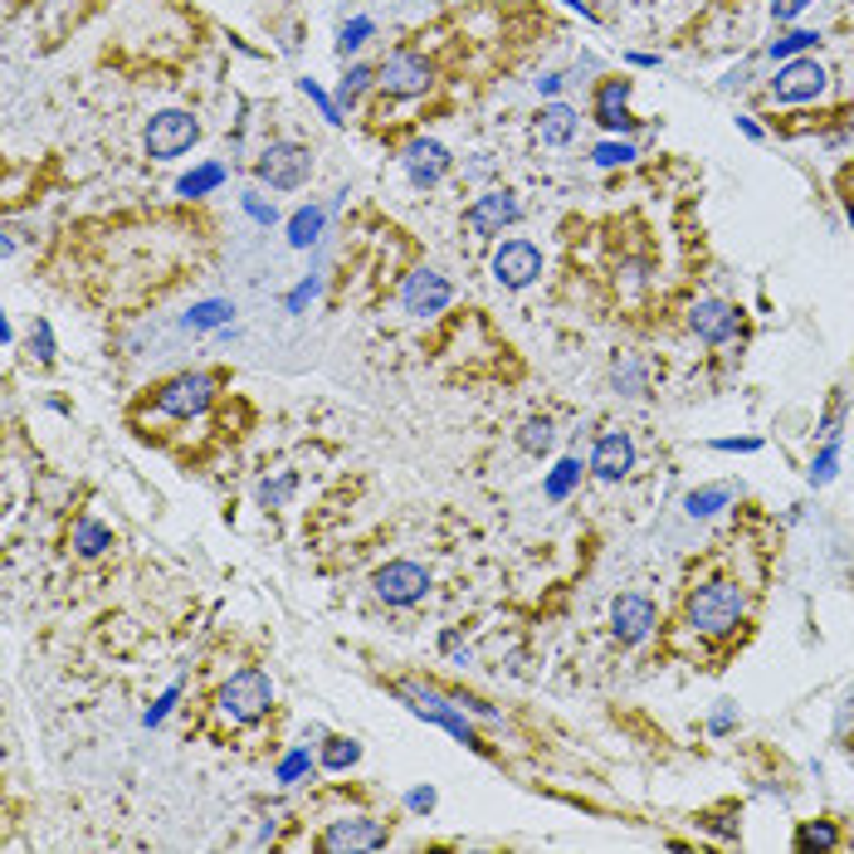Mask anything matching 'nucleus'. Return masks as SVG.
Listing matches in <instances>:
<instances>
[{"label": "nucleus", "instance_id": "20", "mask_svg": "<svg viewBox=\"0 0 854 854\" xmlns=\"http://www.w3.org/2000/svg\"><path fill=\"white\" fill-rule=\"evenodd\" d=\"M289 245L293 249H313L317 239H323V230H327V205H317V201H307V205H299V210L289 215Z\"/></svg>", "mask_w": 854, "mask_h": 854}, {"label": "nucleus", "instance_id": "33", "mask_svg": "<svg viewBox=\"0 0 854 854\" xmlns=\"http://www.w3.org/2000/svg\"><path fill=\"white\" fill-rule=\"evenodd\" d=\"M635 156H640V147H635L630 137H606V142H596V147H591V166H596V171L630 166Z\"/></svg>", "mask_w": 854, "mask_h": 854}, {"label": "nucleus", "instance_id": "15", "mask_svg": "<svg viewBox=\"0 0 854 854\" xmlns=\"http://www.w3.org/2000/svg\"><path fill=\"white\" fill-rule=\"evenodd\" d=\"M655 625H659V606L645 596V591H625V596H615V606H610V630H615V640L620 645H645L649 635H655Z\"/></svg>", "mask_w": 854, "mask_h": 854}, {"label": "nucleus", "instance_id": "27", "mask_svg": "<svg viewBox=\"0 0 854 854\" xmlns=\"http://www.w3.org/2000/svg\"><path fill=\"white\" fill-rule=\"evenodd\" d=\"M820 40L825 34L820 30H806V25H786L777 40L767 44V60H777V64H786V60H801V54H811V50H820Z\"/></svg>", "mask_w": 854, "mask_h": 854}, {"label": "nucleus", "instance_id": "50", "mask_svg": "<svg viewBox=\"0 0 854 854\" xmlns=\"http://www.w3.org/2000/svg\"><path fill=\"white\" fill-rule=\"evenodd\" d=\"M625 64H630V68H659V54H645V50H630V54H625Z\"/></svg>", "mask_w": 854, "mask_h": 854}, {"label": "nucleus", "instance_id": "26", "mask_svg": "<svg viewBox=\"0 0 854 854\" xmlns=\"http://www.w3.org/2000/svg\"><path fill=\"white\" fill-rule=\"evenodd\" d=\"M581 474H586V469H581L576 454L556 460L552 469H547V478H542V498H547V504H566V498H572L576 488H581Z\"/></svg>", "mask_w": 854, "mask_h": 854}, {"label": "nucleus", "instance_id": "13", "mask_svg": "<svg viewBox=\"0 0 854 854\" xmlns=\"http://www.w3.org/2000/svg\"><path fill=\"white\" fill-rule=\"evenodd\" d=\"M401 166H406V176H410V186L415 191H435L440 181L450 176L454 156H450V147H444L440 137H410V142L401 147Z\"/></svg>", "mask_w": 854, "mask_h": 854}, {"label": "nucleus", "instance_id": "9", "mask_svg": "<svg viewBox=\"0 0 854 854\" xmlns=\"http://www.w3.org/2000/svg\"><path fill=\"white\" fill-rule=\"evenodd\" d=\"M371 591H376V601H386L391 610H406V606H415V601H425L430 572L420 562H410V556H396V562L376 566Z\"/></svg>", "mask_w": 854, "mask_h": 854}, {"label": "nucleus", "instance_id": "19", "mask_svg": "<svg viewBox=\"0 0 854 854\" xmlns=\"http://www.w3.org/2000/svg\"><path fill=\"white\" fill-rule=\"evenodd\" d=\"M581 128V118H576V108L572 102H562V98H547L542 102V112H538V137H542V147H566L576 137Z\"/></svg>", "mask_w": 854, "mask_h": 854}, {"label": "nucleus", "instance_id": "30", "mask_svg": "<svg viewBox=\"0 0 854 854\" xmlns=\"http://www.w3.org/2000/svg\"><path fill=\"white\" fill-rule=\"evenodd\" d=\"M845 840H840V825L835 820H806L801 830H796V850L801 854H825V850H840Z\"/></svg>", "mask_w": 854, "mask_h": 854}, {"label": "nucleus", "instance_id": "21", "mask_svg": "<svg viewBox=\"0 0 854 854\" xmlns=\"http://www.w3.org/2000/svg\"><path fill=\"white\" fill-rule=\"evenodd\" d=\"M733 498H737L733 484H699V488L683 494V512H689L693 522H709V518H717V512L733 504Z\"/></svg>", "mask_w": 854, "mask_h": 854}, {"label": "nucleus", "instance_id": "3", "mask_svg": "<svg viewBox=\"0 0 854 854\" xmlns=\"http://www.w3.org/2000/svg\"><path fill=\"white\" fill-rule=\"evenodd\" d=\"M215 703H220V717L230 727H255L259 717L273 709V679L264 674V669L245 664V669H235V674L220 683Z\"/></svg>", "mask_w": 854, "mask_h": 854}, {"label": "nucleus", "instance_id": "36", "mask_svg": "<svg viewBox=\"0 0 854 854\" xmlns=\"http://www.w3.org/2000/svg\"><path fill=\"white\" fill-rule=\"evenodd\" d=\"M299 94H303L307 102H313V108H317V118H323V122H333V128L342 122V102H337V94H327V88L317 84V78H299Z\"/></svg>", "mask_w": 854, "mask_h": 854}, {"label": "nucleus", "instance_id": "45", "mask_svg": "<svg viewBox=\"0 0 854 854\" xmlns=\"http://www.w3.org/2000/svg\"><path fill=\"white\" fill-rule=\"evenodd\" d=\"M811 6L815 0H771V20H777V25H796Z\"/></svg>", "mask_w": 854, "mask_h": 854}, {"label": "nucleus", "instance_id": "44", "mask_svg": "<svg viewBox=\"0 0 854 854\" xmlns=\"http://www.w3.org/2000/svg\"><path fill=\"white\" fill-rule=\"evenodd\" d=\"M709 733H713V737L737 733V703H733V699H723V703H717V709L709 713Z\"/></svg>", "mask_w": 854, "mask_h": 854}, {"label": "nucleus", "instance_id": "2", "mask_svg": "<svg viewBox=\"0 0 854 854\" xmlns=\"http://www.w3.org/2000/svg\"><path fill=\"white\" fill-rule=\"evenodd\" d=\"M391 693H396V699H401L415 717H425V723L444 727V733H450L454 743H464V747H474V752H488V743L474 733L469 713H464L460 703H454V693H440V689H430V683H415V679L391 683Z\"/></svg>", "mask_w": 854, "mask_h": 854}, {"label": "nucleus", "instance_id": "14", "mask_svg": "<svg viewBox=\"0 0 854 854\" xmlns=\"http://www.w3.org/2000/svg\"><path fill=\"white\" fill-rule=\"evenodd\" d=\"M522 220V201L512 196V191H484V196L469 201V210H464V225H469L474 239H494L512 230V225Z\"/></svg>", "mask_w": 854, "mask_h": 854}, {"label": "nucleus", "instance_id": "17", "mask_svg": "<svg viewBox=\"0 0 854 854\" xmlns=\"http://www.w3.org/2000/svg\"><path fill=\"white\" fill-rule=\"evenodd\" d=\"M386 825L381 820H371V815H342L333 820V825L317 835V850H327V854H342V850H386Z\"/></svg>", "mask_w": 854, "mask_h": 854}, {"label": "nucleus", "instance_id": "5", "mask_svg": "<svg viewBox=\"0 0 854 854\" xmlns=\"http://www.w3.org/2000/svg\"><path fill=\"white\" fill-rule=\"evenodd\" d=\"M196 142H201V122L191 118L186 108L152 112V122H147V137H142V147H147V156H152V162H176V156H186Z\"/></svg>", "mask_w": 854, "mask_h": 854}, {"label": "nucleus", "instance_id": "51", "mask_svg": "<svg viewBox=\"0 0 854 854\" xmlns=\"http://www.w3.org/2000/svg\"><path fill=\"white\" fill-rule=\"evenodd\" d=\"M562 6H566V10H576L581 20H596V10H591V0H562Z\"/></svg>", "mask_w": 854, "mask_h": 854}, {"label": "nucleus", "instance_id": "41", "mask_svg": "<svg viewBox=\"0 0 854 854\" xmlns=\"http://www.w3.org/2000/svg\"><path fill=\"white\" fill-rule=\"evenodd\" d=\"M181 693H186V683H181V679H176V683H171V689L162 693V699H156V703H152V709H147V713H142V727H162V723H166V717H171V709H176V703H181Z\"/></svg>", "mask_w": 854, "mask_h": 854}, {"label": "nucleus", "instance_id": "39", "mask_svg": "<svg viewBox=\"0 0 854 854\" xmlns=\"http://www.w3.org/2000/svg\"><path fill=\"white\" fill-rule=\"evenodd\" d=\"M835 474H840V435L820 444V454L811 460V484H815V488H825Z\"/></svg>", "mask_w": 854, "mask_h": 854}, {"label": "nucleus", "instance_id": "11", "mask_svg": "<svg viewBox=\"0 0 854 854\" xmlns=\"http://www.w3.org/2000/svg\"><path fill=\"white\" fill-rule=\"evenodd\" d=\"M454 303V283L444 279L440 269H415V273H406V283H401V313L406 317H440L444 307Z\"/></svg>", "mask_w": 854, "mask_h": 854}, {"label": "nucleus", "instance_id": "16", "mask_svg": "<svg viewBox=\"0 0 854 854\" xmlns=\"http://www.w3.org/2000/svg\"><path fill=\"white\" fill-rule=\"evenodd\" d=\"M689 333L699 342H709V347H723V342H733L743 333V313L727 299H699L689 307Z\"/></svg>", "mask_w": 854, "mask_h": 854}, {"label": "nucleus", "instance_id": "46", "mask_svg": "<svg viewBox=\"0 0 854 854\" xmlns=\"http://www.w3.org/2000/svg\"><path fill=\"white\" fill-rule=\"evenodd\" d=\"M454 703H460L469 717H484V723H498V709H488L484 699H474V693H454Z\"/></svg>", "mask_w": 854, "mask_h": 854}, {"label": "nucleus", "instance_id": "22", "mask_svg": "<svg viewBox=\"0 0 854 854\" xmlns=\"http://www.w3.org/2000/svg\"><path fill=\"white\" fill-rule=\"evenodd\" d=\"M68 547H74L84 562H98V556L112 547V528L84 512V518H74V528H68Z\"/></svg>", "mask_w": 854, "mask_h": 854}, {"label": "nucleus", "instance_id": "25", "mask_svg": "<svg viewBox=\"0 0 854 854\" xmlns=\"http://www.w3.org/2000/svg\"><path fill=\"white\" fill-rule=\"evenodd\" d=\"M230 181V166L225 162H201V166H191L186 176L176 181V196L181 201H201V196H215V191Z\"/></svg>", "mask_w": 854, "mask_h": 854}, {"label": "nucleus", "instance_id": "18", "mask_svg": "<svg viewBox=\"0 0 854 854\" xmlns=\"http://www.w3.org/2000/svg\"><path fill=\"white\" fill-rule=\"evenodd\" d=\"M635 469V440L625 430H606L596 444H591V460H586V474L601 478V484H620L630 478Z\"/></svg>", "mask_w": 854, "mask_h": 854}, {"label": "nucleus", "instance_id": "7", "mask_svg": "<svg viewBox=\"0 0 854 854\" xmlns=\"http://www.w3.org/2000/svg\"><path fill=\"white\" fill-rule=\"evenodd\" d=\"M255 176L264 181L269 191H299L313 176V152L303 142H269L264 152L255 156Z\"/></svg>", "mask_w": 854, "mask_h": 854}, {"label": "nucleus", "instance_id": "23", "mask_svg": "<svg viewBox=\"0 0 854 854\" xmlns=\"http://www.w3.org/2000/svg\"><path fill=\"white\" fill-rule=\"evenodd\" d=\"M313 771H317V757H313V743H293L289 752L279 757V767H273V781L283 786V791H293V786H303V781H313Z\"/></svg>", "mask_w": 854, "mask_h": 854}, {"label": "nucleus", "instance_id": "4", "mask_svg": "<svg viewBox=\"0 0 854 854\" xmlns=\"http://www.w3.org/2000/svg\"><path fill=\"white\" fill-rule=\"evenodd\" d=\"M215 386H220V381H215L210 371H176V376H166V381L152 391V406H156V415L196 420V415L210 410Z\"/></svg>", "mask_w": 854, "mask_h": 854}, {"label": "nucleus", "instance_id": "31", "mask_svg": "<svg viewBox=\"0 0 854 854\" xmlns=\"http://www.w3.org/2000/svg\"><path fill=\"white\" fill-rule=\"evenodd\" d=\"M371 88H376V68H371V64H347V74L337 78V102H342V112L357 108V102L367 98Z\"/></svg>", "mask_w": 854, "mask_h": 854}, {"label": "nucleus", "instance_id": "40", "mask_svg": "<svg viewBox=\"0 0 854 854\" xmlns=\"http://www.w3.org/2000/svg\"><path fill=\"white\" fill-rule=\"evenodd\" d=\"M239 210H245L255 225H264V230L269 225H279V205H273L264 191H245V196H239Z\"/></svg>", "mask_w": 854, "mask_h": 854}, {"label": "nucleus", "instance_id": "37", "mask_svg": "<svg viewBox=\"0 0 854 854\" xmlns=\"http://www.w3.org/2000/svg\"><path fill=\"white\" fill-rule=\"evenodd\" d=\"M30 357L40 361V367H54V357H60V342H54L50 317H34L30 323Z\"/></svg>", "mask_w": 854, "mask_h": 854}, {"label": "nucleus", "instance_id": "35", "mask_svg": "<svg viewBox=\"0 0 854 854\" xmlns=\"http://www.w3.org/2000/svg\"><path fill=\"white\" fill-rule=\"evenodd\" d=\"M371 34H376V25H371V15H352V20H347V25H342V30H337V44H333V50H337V60H352V54H357V50H361V44H367V40H371Z\"/></svg>", "mask_w": 854, "mask_h": 854}, {"label": "nucleus", "instance_id": "8", "mask_svg": "<svg viewBox=\"0 0 854 854\" xmlns=\"http://www.w3.org/2000/svg\"><path fill=\"white\" fill-rule=\"evenodd\" d=\"M825 88H830V68L820 60H811V54L777 64V78H771V98L786 102V108H801V102L825 98Z\"/></svg>", "mask_w": 854, "mask_h": 854}, {"label": "nucleus", "instance_id": "48", "mask_svg": "<svg viewBox=\"0 0 854 854\" xmlns=\"http://www.w3.org/2000/svg\"><path fill=\"white\" fill-rule=\"evenodd\" d=\"M562 88H566V74H556V68H547V74L538 78V94H542V98H556Z\"/></svg>", "mask_w": 854, "mask_h": 854}, {"label": "nucleus", "instance_id": "32", "mask_svg": "<svg viewBox=\"0 0 854 854\" xmlns=\"http://www.w3.org/2000/svg\"><path fill=\"white\" fill-rule=\"evenodd\" d=\"M552 444H556V425L547 415H532L528 425L518 430V450L532 454V460H547V454H552Z\"/></svg>", "mask_w": 854, "mask_h": 854}, {"label": "nucleus", "instance_id": "28", "mask_svg": "<svg viewBox=\"0 0 854 854\" xmlns=\"http://www.w3.org/2000/svg\"><path fill=\"white\" fill-rule=\"evenodd\" d=\"M317 747H323V752H317V767H323V771H333V777H342V771H352V767L361 761V743H357V737L327 733Z\"/></svg>", "mask_w": 854, "mask_h": 854}, {"label": "nucleus", "instance_id": "47", "mask_svg": "<svg viewBox=\"0 0 854 854\" xmlns=\"http://www.w3.org/2000/svg\"><path fill=\"white\" fill-rule=\"evenodd\" d=\"M840 430H845V401H835L825 410V420H820V440H835Z\"/></svg>", "mask_w": 854, "mask_h": 854}, {"label": "nucleus", "instance_id": "42", "mask_svg": "<svg viewBox=\"0 0 854 854\" xmlns=\"http://www.w3.org/2000/svg\"><path fill=\"white\" fill-rule=\"evenodd\" d=\"M435 806H440V791L430 781H420V786H410V791H406V811L410 815H430Z\"/></svg>", "mask_w": 854, "mask_h": 854}, {"label": "nucleus", "instance_id": "34", "mask_svg": "<svg viewBox=\"0 0 854 854\" xmlns=\"http://www.w3.org/2000/svg\"><path fill=\"white\" fill-rule=\"evenodd\" d=\"M299 494V474H269V478H259V488H255V498H259V508H283L289 498Z\"/></svg>", "mask_w": 854, "mask_h": 854}, {"label": "nucleus", "instance_id": "10", "mask_svg": "<svg viewBox=\"0 0 854 854\" xmlns=\"http://www.w3.org/2000/svg\"><path fill=\"white\" fill-rule=\"evenodd\" d=\"M488 273H494L498 289H512V293L532 289L542 279V249L532 239H504L494 249V259H488Z\"/></svg>", "mask_w": 854, "mask_h": 854}, {"label": "nucleus", "instance_id": "52", "mask_svg": "<svg viewBox=\"0 0 854 854\" xmlns=\"http://www.w3.org/2000/svg\"><path fill=\"white\" fill-rule=\"evenodd\" d=\"M845 215H850V225H854V186H850V196H845Z\"/></svg>", "mask_w": 854, "mask_h": 854}, {"label": "nucleus", "instance_id": "24", "mask_svg": "<svg viewBox=\"0 0 854 854\" xmlns=\"http://www.w3.org/2000/svg\"><path fill=\"white\" fill-rule=\"evenodd\" d=\"M186 333H225V327L235 323V303L230 299H201L186 307Z\"/></svg>", "mask_w": 854, "mask_h": 854}, {"label": "nucleus", "instance_id": "12", "mask_svg": "<svg viewBox=\"0 0 854 854\" xmlns=\"http://www.w3.org/2000/svg\"><path fill=\"white\" fill-rule=\"evenodd\" d=\"M630 94H635L630 78H601L591 118H596V128L606 137H635V128H640V118L630 112Z\"/></svg>", "mask_w": 854, "mask_h": 854}, {"label": "nucleus", "instance_id": "1", "mask_svg": "<svg viewBox=\"0 0 854 854\" xmlns=\"http://www.w3.org/2000/svg\"><path fill=\"white\" fill-rule=\"evenodd\" d=\"M747 620V591L727 576H709L683 596V625L703 640H727Z\"/></svg>", "mask_w": 854, "mask_h": 854}, {"label": "nucleus", "instance_id": "6", "mask_svg": "<svg viewBox=\"0 0 854 854\" xmlns=\"http://www.w3.org/2000/svg\"><path fill=\"white\" fill-rule=\"evenodd\" d=\"M430 84H435V64L420 50H391L376 68V88L386 98H420L430 94Z\"/></svg>", "mask_w": 854, "mask_h": 854}, {"label": "nucleus", "instance_id": "29", "mask_svg": "<svg viewBox=\"0 0 854 854\" xmlns=\"http://www.w3.org/2000/svg\"><path fill=\"white\" fill-rule=\"evenodd\" d=\"M610 386L620 396H630V401L635 396H649V367L640 357H615L610 361Z\"/></svg>", "mask_w": 854, "mask_h": 854}, {"label": "nucleus", "instance_id": "49", "mask_svg": "<svg viewBox=\"0 0 854 854\" xmlns=\"http://www.w3.org/2000/svg\"><path fill=\"white\" fill-rule=\"evenodd\" d=\"M737 132L752 137V142H761V137H767V132H761V122L752 118V112H737Z\"/></svg>", "mask_w": 854, "mask_h": 854}, {"label": "nucleus", "instance_id": "43", "mask_svg": "<svg viewBox=\"0 0 854 854\" xmlns=\"http://www.w3.org/2000/svg\"><path fill=\"white\" fill-rule=\"evenodd\" d=\"M709 450L713 454H757L761 440L757 435H717V440H709Z\"/></svg>", "mask_w": 854, "mask_h": 854}, {"label": "nucleus", "instance_id": "38", "mask_svg": "<svg viewBox=\"0 0 854 854\" xmlns=\"http://www.w3.org/2000/svg\"><path fill=\"white\" fill-rule=\"evenodd\" d=\"M317 293H323V273H307V279H299L289 293H283V313H293V317L307 313V303H313Z\"/></svg>", "mask_w": 854, "mask_h": 854}]
</instances>
